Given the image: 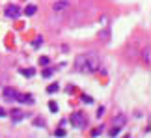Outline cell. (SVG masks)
<instances>
[{"instance_id": "cell-1", "label": "cell", "mask_w": 151, "mask_h": 138, "mask_svg": "<svg viewBox=\"0 0 151 138\" xmlns=\"http://www.w3.org/2000/svg\"><path fill=\"white\" fill-rule=\"evenodd\" d=\"M75 67L78 69L80 73H93L99 69V58H97L95 52H86L77 56L75 60Z\"/></svg>"}, {"instance_id": "cell-2", "label": "cell", "mask_w": 151, "mask_h": 138, "mask_svg": "<svg viewBox=\"0 0 151 138\" xmlns=\"http://www.w3.org/2000/svg\"><path fill=\"white\" fill-rule=\"evenodd\" d=\"M71 125L75 129H86V125H88V118H86V114H82V112L71 114Z\"/></svg>"}, {"instance_id": "cell-3", "label": "cell", "mask_w": 151, "mask_h": 138, "mask_svg": "<svg viewBox=\"0 0 151 138\" xmlns=\"http://www.w3.org/2000/svg\"><path fill=\"white\" fill-rule=\"evenodd\" d=\"M6 17H9V19H17V17L21 15V8L19 6H6Z\"/></svg>"}, {"instance_id": "cell-4", "label": "cell", "mask_w": 151, "mask_h": 138, "mask_svg": "<svg viewBox=\"0 0 151 138\" xmlns=\"http://www.w3.org/2000/svg\"><path fill=\"white\" fill-rule=\"evenodd\" d=\"M4 99L6 101H15V95H17V90L15 88H4Z\"/></svg>"}, {"instance_id": "cell-5", "label": "cell", "mask_w": 151, "mask_h": 138, "mask_svg": "<svg viewBox=\"0 0 151 138\" xmlns=\"http://www.w3.org/2000/svg\"><path fill=\"white\" fill-rule=\"evenodd\" d=\"M24 118H26V112L19 110V108L11 110V119H13V121H21V119H24Z\"/></svg>"}, {"instance_id": "cell-6", "label": "cell", "mask_w": 151, "mask_h": 138, "mask_svg": "<svg viewBox=\"0 0 151 138\" xmlns=\"http://www.w3.org/2000/svg\"><path fill=\"white\" fill-rule=\"evenodd\" d=\"M15 101H19V103H34V99H32V95H26V93H17L15 95Z\"/></svg>"}, {"instance_id": "cell-7", "label": "cell", "mask_w": 151, "mask_h": 138, "mask_svg": "<svg viewBox=\"0 0 151 138\" xmlns=\"http://www.w3.org/2000/svg\"><path fill=\"white\" fill-rule=\"evenodd\" d=\"M67 6H69V0H58V2H54V8L52 9L54 11H63Z\"/></svg>"}, {"instance_id": "cell-8", "label": "cell", "mask_w": 151, "mask_h": 138, "mask_svg": "<svg viewBox=\"0 0 151 138\" xmlns=\"http://www.w3.org/2000/svg\"><path fill=\"white\" fill-rule=\"evenodd\" d=\"M114 125H116V127H123V125H125V116L114 118Z\"/></svg>"}, {"instance_id": "cell-9", "label": "cell", "mask_w": 151, "mask_h": 138, "mask_svg": "<svg viewBox=\"0 0 151 138\" xmlns=\"http://www.w3.org/2000/svg\"><path fill=\"white\" fill-rule=\"evenodd\" d=\"M36 11H37V8H36V6H34V4L26 6V15H34V13H36Z\"/></svg>"}, {"instance_id": "cell-10", "label": "cell", "mask_w": 151, "mask_h": 138, "mask_svg": "<svg viewBox=\"0 0 151 138\" xmlns=\"http://www.w3.org/2000/svg\"><path fill=\"white\" fill-rule=\"evenodd\" d=\"M21 75H24V77H34V75H36V71H34V69H22Z\"/></svg>"}, {"instance_id": "cell-11", "label": "cell", "mask_w": 151, "mask_h": 138, "mask_svg": "<svg viewBox=\"0 0 151 138\" xmlns=\"http://www.w3.org/2000/svg\"><path fill=\"white\" fill-rule=\"evenodd\" d=\"M82 103H86V105H91V103H93V99H91L90 95H82Z\"/></svg>"}, {"instance_id": "cell-12", "label": "cell", "mask_w": 151, "mask_h": 138, "mask_svg": "<svg viewBox=\"0 0 151 138\" xmlns=\"http://www.w3.org/2000/svg\"><path fill=\"white\" fill-rule=\"evenodd\" d=\"M47 91H49V93H54V91H58V84H50L49 88H47Z\"/></svg>"}, {"instance_id": "cell-13", "label": "cell", "mask_w": 151, "mask_h": 138, "mask_svg": "<svg viewBox=\"0 0 151 138\" xmlns=\"http://www.w3.org/2000/svg\"><path fill=\"white\" fill-rule=\"evenodd\" d=\"M52 73H54V69H52V67H50V69H45V71H43V77H45V78H49Z\"/></svg>"}, {"instance_id": "cell-14", "label": "cell", "mask_w": 151, "mask_h": 138, "mask_svg": "<svg viewBox=\"0 0 151 138\" xmlns=\"http://www.w3.org/2000/svg\"><path fill=\"white\" fill-rule=\"evenodd\" d=\"M49 108H50L52 112H58V105H56L54 101H50V103H49Z\"/></svg>"}, {"instance_id": "cell-15", "label": "cell", "mask_w": 151, "mask_h": 138, "mask_svg": "<svg viewBox=\"0 0 151 138\" xmlns=\"http://www.w3.org/2000/svg\"><path fill=\"white\" fill-rule=\"evenodd\" d=\"M144 60H146V64H149V47H146L144 50Z\"/></svg>"}, {"instance_id": "cell-16", "label": "cell", "mask_w": 151, "mask_h": 138, "mask_svg": "<svg viewBox=\"0 0 151 138\" xmlns=\"http://www.w3.org/2000/svg\"><path fill=\"white\" fill-rule=\"evenodd\" d=\"M49 64V58L47 56H41V58H39V65H47Z\"/></svg>"}, {"instance_id": "cell-17", "label": "cell", "mask_w": 151, "mask_h": 138, "mask_svg": "<svg viewBox=\"0 0 151 138\" xmlns=\"http://www.w3.org/2000/svg\"><path fill=\"white\" fill-rule=\"evenodd\" d=\"M101 133H103V127L101 129H93V131H91V136H99Z\"/></svg>"}, {"instance_id": "cell-18", "label": "cell", "mask_w": 151, "mask_h": 138, "mask_svg": "<svg viewBox=\"0 0 151 138\" xmlns=\"http://www.w3.org/2000/svg\"><path fill=\"white\" fill-rule=\"evenodd\" d=\"M118 134H119V127H114L110 131V136H118Z\"/></svg>"}, {"instance_id": "cell-19", "label": "cell", "mask_w": 151, "mask_h": 138, "mask_svg": "<svg viewBox=\"0 0 151 138\" xmlns=\"http://www.w3.org/2000/svg\"><path fill=\"white\" fill-rule=\"evenodd\" d=\"M41 43H43V37H37V39H36V41H34V47H36V49H37V47H39V45H41Z\"/></svg>"}, {"instance_id": "cell-20", "label": "cell", "mask_w": 151, "mask_h": 138, "mask_svg": "<svg viewBox=\"0 0 151 138\" xmlns=\"http://www.w3.org/2000/svg\"><path fill=\"white\" fill-rule=\"evenodd\" d=\"M56 136H65V129H56Z\"/></svg>"}, {"instance_id": "cell-21", "label": "cell", "mask_w": 151, "mask_h": 138, "mask_svg": "<svg viewBox=\"0 0 151 138\" xmlns=\"http://www.w3.org/2000/svg\"><path fill=\"white\" fill-rule=\"evenodd\" d=\"M103 114H104V108L101 106V108H99V110H97V118H101V116H103Z\"/></svg>"}, {"instance_id": "cell-22", "label": "cell", "mask_w": 151, "mask_h": 138, "mask_svg": "<svg viewBox=\"0 0 151 138\" xmlns=\"http://www.w3.org/2000/svg\"><path fill=\"white\" fill-rule=\"evenodd\" d=\"M34 123H36V125H45V121H43V119H39V118H37V119H36Z\"/></svg>"}, {"instance_id": "cell-23", "label": "cell", "mask_w": 151, "mask_h": 138, "mask_svg": "<svg viewBox=\"0 0 151 138\" xmlns=\"http://www.w3.org/2000/svg\"><path fill=\"white\" fill-rule=\"evenodd\" d=\"M0 118H6V110H4L2 106H0Z\"/></svg>"}]
</instances>
